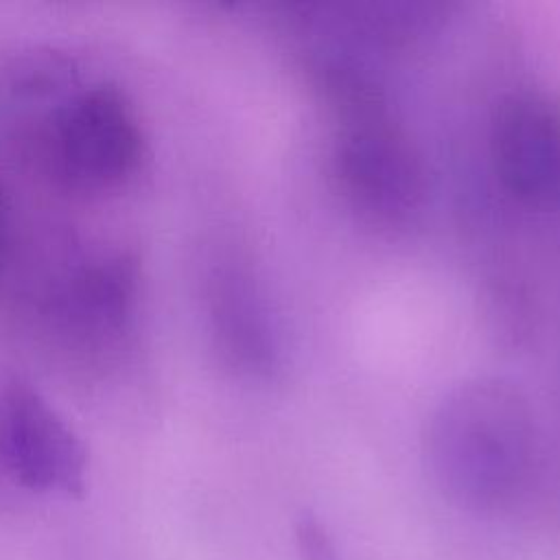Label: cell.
<instances>
[{"label": "cell", "instance_id": "1", "mask_svg": "<svg viewBox=\"0 0 560 560\" xmlns=\"http://www.w3.org/2000/svg\"><path fill=\"white\" fill-rule=\"evenodd\" d=\"M147 151L129 96L114 83H92L66 94L39 129L37 153L61 188L105 192L129 182Z\"/></svg>", "mask_w": 560, "mask_h": 560}, {"label": "cell", "instance_id": "2", "mask_svg": "<svg viewBox=\"0 0 560 560\" xmlns=\"http://www.w3.org/2000/svg\"><path fill=\"white\" fill-rule=\"evenodd\" d=\"M0 468L39 494L81 497L88 451L59 409L26 378H0Z\"/></svg>", "mask_w": 560, "mask_h": 560}, {"label": "cell", "instance_id": "3", "mask_svg": "<svg viewBox=\"0 0 560 560\" xmlns=\"http://www.w3.org/2000/svg\"><path fill=\"white\" fill-rule=\"evenodd\" d=\"M63 306L79 332H90L94 339H116L136 315V262L125 254L92 260L72 278Z\"/></svg>", "mask_w": 560, "mask_h": 560}, {"label": "cell", "instance_id": "4", "mask_svg": "<svg viewBox=\"0 0 560 560\" xmlns=\"http://www.w3.org/2000/svg\"><path fill=\"white\" fill-rule=\"evenodd\" d=\"M298 542L302 560H337L335 547L324 527L313 518L304 516L298 525Z\"/></svg>", "mask_w": 560, "mask_h": 560}, {"label": "cell", "instance_id": "5", "mask_svg": "<svg viewBox=\"0 0 560 560\" xmlns=\"http://www.w3.org/2000/svg\"><path fill=\"white\" fill-rule=\"evenodd\" d=\"M4 221H7V208H4V195L0 190V243H2V232H4Z\"/></svg>", "mask_w": 560, "mask_h": 560}]
</instances>
